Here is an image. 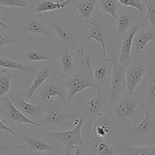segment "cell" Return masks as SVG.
Listing matches in <instances>:
<instances>
[{
    "instance_id": "cell-1",
    "label": "cell",
    "mask_w": 155,
    "mask_h": 155,
    "mask_svg": "<svg viewBox=\"0 0 155 155\" xmlns=\"http://www.w3.org/2000/svg\"><path fill=\"white\" fill-rule=\"evenodd\" d=\"M85 122V117H81L76 127L68 131H48L44 130L47 136L55 139L57 142L63 144L65 146L66 155H70L72 148L74 146L84 147L85 142L81 136V130Z\"/></svg>"
},
{
    "instance_id": "cell-2",
    "label": "cell",
    "mask_w": 155,
    "mask_h": 155,
    "mask_svg": "<svg viewBox=\"0 0 155 155\" xmlns=\"http://www.w3.org/2000/svg\"><path fill=\"white\" fill-rule=\"evenodd\" d=\"M148 63L143 58H135L127 67L126 71V88L130 95L135 90L146 74Z\"/></svg>"
},
{
    "instance_id": "cell-3",
    "label": "cell",
    "mask_w": 155,
    "mask_h": 155,
    "mask_svg": "<svg viewBox=\"0 0 155 155\" xmlns=\"http://www.w3.org/2000/svg\"><path fill=\"white\" fill-rule=\"evenodd\" d=\"M2 104L0 108V115L2 116L5 119L18 124H31L36 126L44 130H47V128L44 126L41 125L39 123L33 121L30 119L27 116L24 115V113L21 111L19 109L17 108L15 104L12 103L9 97L7 95H5L1 100Z\"/></svg>"
},
{
    "instance_id": "cell-4",
    "label": "cell",
    "mask_w": 155,
    "mask_h": 155,
    "mask_svg": "<svg viewBox=\"0 0 155 155\" xmlns=\"http://www.w3.org/2000/svg\"><path fill=\"white\" fill-rule=\"evenodd\" d=\"M138 106V98L133 95L120 97L110 109L112 116L117 120L125 122L134 115Z\"/></svg>"
},
{
    "instance_id": "cell-5",
    "label": "cell",
    "mask_w": 155,
    "mask_h": 155,
    "mask_svg": "<svg viewBox=\"0 0 155 155\" xmlns=\"http://www.w3.org/2000/svg\"><path fill=\"white\" fill-rule=\"evenodd\" d=\"M126 71L127 65L121 64L118 62H113L110 86V109L117 100L122 96L124 88L126 87Z\"/></svg>"
},
{
    "instance_id": "cell-6",
    "label": "cell",
    "mask_w": 155,
    "mask_h": 155,
    "mask_svg": "<svg viewBox=\"0 0 155 155\" xmlns=\"http://www.w3.org/2000/svg\"><path fill=\"white\" fill-rule=\"evenodd\" d=\"M68 87V101H71L73 97L78 92L91 87H97L96 84L87 71H79L71 76L66 81Z\"/></svg>"
},
{
    "instance_id": "cell-7",
    "label": "cell",
    "mask_w": 155,
    "mask_h": 155,
    "mask_svg": "<svg viewBox=\"0 0 155 155\" xmlns=\"http://www.w3.org/2000/svg\"><path fill=\"white\" fill-rule=\"evenodd\" d=\"M102 100V90L101 88L99 87L96 89V94L94 96L91 97L86 104L84 124L87 131L90 132L92 130L96 120L102 115L101 113Z\"/></svg>"
},
{
    "instance_id": "cell-8",
    "label": "cell",
    "mask_w": 155,
    "mask_h": 155,
    "mask_svg": "<svg viewBox=\"0 0 155 155\" xmlns=\"http://www.w3.org/2000/svg\"><path fill=\"white\" fill-rule=\"evenodd\" d=\"M151 41H155V28L150 26L143 27L136 33L133 39L132 54L133 58H138Z\"/></svg>"
},
{
    "instance_id": "cell-9",
    "label": "cell",
    "mask_w": 155,
    "mask_h": 155,
    "mask_svg": "<svg viewBox=\"0 0 155 155\" xmlns=\"http://www.w3.org/2000/svg\"><path fill=\"white\" fill-rule=\"evenodd\" d=\"M143 19L145 18H142V19L141 18L138 19L134 25L128 30V32L124 36V40H123L122 45H121L119 60L117 61L119 64L127 65V63L130 60V58L132 54L133 39H134L135 35L136 34V33L142 27L144 21Z\"/></svg>"
},
{
    "instance_id": "cell-10",
    "label": "cell",
    "mask_w": 155,
    "mask_h": 155,
    "mask_svg": "<svg viewBox=\"0 0 155 155\" xmlns=\"http://www.w3.org/2000/svg\"><path fill=\"white\" fill-rule=\"evenodd\" d=\"M142 106L145 112L144 119L127 132V134L132 137H144L155 132V124L150 115L149 110L145 104L144 98H142Z\"/></svg>"
},
{
    "instance_id": "cell-11",
    "label": "cell",
    "mask_w": 155,
    "mask_h": 155,
    "mask_svg": "<svg viewBox=\"0 0 155 155\" xmlns=\"http://www.w3.org/2000/svg\"><path fill=\"white\" fill-rule=\"evenodd\" d=\"M12 101L15 104V107L19 109L22 113L31 116L32 117H39L42 115V107L44 103L43 101H42L38 104H32L27 102L21 92H18L14 95L13 100Z\"/></svg>"
},
{
    "instance_id": "cell-12",
    "label": "cell",
    "mask_w": 155,
    "mask_h": 155,
    "mask_svg": "<svg viewBox=\"0 0 155 155\" xmlns=\"http://www.w3.org/2000/svg\"><path fill=\"white\" fill-rule=\"evenodd\" d=\"M112 117L113 116H110V114L101 115L96 120L92 129L97 137L105 139L111 134L114 130Z\"/></svg>"
},
{
    "instance_id": "cell-13",
    "label": "cell",
    "mask_w": 155,
    "mask_h": 155,
    "mask_svg": "<svg viewBox=\"0 0 155 155\" xmlns=\"http://www.w3.org/2000/svg\"><path fill=\"white\" fill-rule=\"evenodd\" d=\"M26 33H35V34L43 36L48 39H53L54 37V33L48 28V27L44 24V22L34 17L29 18L27 26H26L25 29L23 30L21 34Z\"/></svg>"
},
{
    "instance_id": "cell-14",
    "label": "cell",
    "mask_w": 155,
    "mask_h": 155,
    "mask_svg": "<svg viewBox=\"0 0 155 155\" xmlns=\"http://www.w3.org/2000/svg\"><path fill=\"white\" fill-rule=\"evenodd\" d=\"M114 148L119 155H155V146H133L120 142L114 145Z\"/></svg>"
},
{
    "instance_id": "cell-15",
    "label": "cell",
    "mask_w": 155,
    "mask_h": 155,
    "mask_svg": "<svg viewBox=\"0 0 155 155\" xmlns=\"http://www.w3.org/2000/svg\"><path fill=\"white\" fill-rule=\"evenodd\" d=\"M98 19H93L91 21L92 29L89 32L87 37V42H89L91 39H95L97 42L101 45L102 48V56L104 61H109L107 58V53H106V44L105 38H104V33L100 26L99 23L97 21Z\"/></svg>"
},
{
    "instance_id": "cell-16",
    "label": "cell",
    "mask_w": 155,
    "mask_h": 155,
    "mask_svg": "<svg viewBox=\"0 0 155 155\" xmlns=\"http://www.w3.org/2000/svg\"><path fill=\"white\" fill-rule=\"evenodd\" d=\"M67 120V114L60 109H52L46 112L43 117L38 120L36 122L41 125H59L63 124ZM45 127V126H44Z\"/></svg>"
},
{
    "instance_id": "cell-17",
    "label": "cell",
    "mask_w": 155,
    "mask_h": 155,
    "mask_svg": "<svg viewBox=\"0 0 155 155\" xmlns=\"http://www.w3.org/2000/svg\"><path fill=\"white\" fill-rule=\"evenodd\" d=\"M50 75H51V71H50V68L48 67H45L39 71L36 77L33 78L32 85L30 86L28 91H27V95H26V100L27 101L31 98L33 94L37 91V89L41 86L44 84V83L48 80Z\"/></svg>"
},
{
    "instance_id": "cell-18",
    "label": "cell",
    "mask_w": 155,
    "mask_h": 155,
    "mask_svg": "<svg viewBox=\"0 0 155 155\" xmlns=\"http://www.w3.org/2000/svg\"><path fill=\"white\" fill-rule=\"evenodd\" d=\"M98 1L99 0H77L76 8L79 15L85 21L90 19Z\"/></svg>"
},
{
    "instance_id": "cell-19",
    "label": "cell",
    "mask_w": 155,
    "mask_h": 155,
    "mask_svg": "<svg viewBox=\"0 0 155 155\" xmlns=\"http://www.w3.org/2000/svg\"><path fill=\"white\" fill-rule=\"evenodd\" d=\"M42 96L43 98L42 101H49L52 97H58L61 99L65 98V92L61 86L56 83H48L43 87L42 91Z\"/></svg>"
},
{
    "instance_id": "cell-20",
    "label": "cell",
    "mask_w": 155,
    "mask_h": 155,
    "mask_svg": "<svg viewBox=\"0 0 155 155\" xmlns=\"http://www.w3.org/2000/svg\"><path fill=\"white\" fill-rule=\"evenodd\" d=\"M23 142H25V145L30 148V151H54V148L51 145L45 143L42 141L32 137H27L25 136H21Z\"/></svg>"
},
{
    "instance_id": "cell-21",
    "label": "cell",
    "mask_w": 155,
    "mask_h": 155,
    "mask_svg": "<svg viewBox=\"0 0 155 155\" xmlns=\"http://www.w3.org/2000/svg\"><path fill=\"white\" fill-rule=\"evenodd\" d=\"M64 8H66L64 3L61 4L56 2H53L52 0H44V1L38 2L32 9H33V12L36 13L40 14L43 12L58 10V9Z\"/></svg>"
},
{
    "instance_id": "cell-22",
    "label": "cell",
    "mask_w": 155,
    "mask_h": 155,
    "mask_svg": "<svg viewBox=\"0 0 155 155\" xmlns=\"http://www.w3.org/2000/svg\"><path fill=\"white\" fill-rule=\"evenodd\" d=\"M98 5L101 11L108 14L114 19L117 18V10L121 6V4L117 0H99Z\"/></svg>"
},
{
    "instance_id": "cell-23",
    "label": "cell",
    "mask_w": 155,
    "mask_h": 155,
    "mask_svg": "<svg viewBox=\"0 0 155 155\" xmlns=\"http://www.w3.org/2000/svg\"><path fill=\"white\" fill-rule=\"evenodd\" d=\"M92 149L97 155H119L114 147L103 140H97L94 142Z\"/></svg>"
},
{
    "instance_id": "cell-24",
    "label": "cell",
    "mask_w": 155,
    "mask_h": 155,
    "mask_svg": "<svg viewBox=\"0 0 155 155\" xmlns=\"http://www.w3.org/2000/svg\"><path fill=\"white\" fill-rule=\"evenodd\" d=\"M0 67L2 68H7V69L18 70V71L25 73L33 71L31 67L28 65L21 63L18 61H12L10 59L2 58H0Z\"/></svg>"
},
{
    "instance_id": "cell-25",
    "label": "cell",
    "mask_w": 155,
    "mask_h": 155,
    "mask_svg": "<svg viewBox=\"0 0 155 155\" xmlns=\"http://www.w3.org/2000/svg\"><path fill=\"white\" fill-rule=\"evenodd\" d=\"M132 15L129 13L123 14L116 19V25L117 31L122 36H124L128 32L131 23Z\"/></svg>"
},
{
    "instance_id": "cell-26",
    "label": "cell",
    "mask_w": 155,
    "mask_h": 155,
    "mask_svg": "<svg viewBox=\"0 0 155 155\" xmlns=\"http://www.w3.org/2000/svg\"><path fill=\"white\" fill-rule=\"evenodd\" d=\"M147 107L150 109L155 107V72L153 68L151 69V76L147 89Z\"/></svg>"
},
{
    "instance_id": "cell-27",
    "label": "cell",
    "mask_w": 155,
    "mask_h": 155,
    "mask_svg": "<svg viewBox=\"0 0 155 155\" xmlns=\"http://www.w3.org/2000/svg\"><path fill=\"white\" fill-rule=\"evenodd\" d=\"M12 77L13 75L5 70L2 71V74H0V100L10 92Z\"/></svg>"
},
{
    "instance_id": "cell-28",
    "label": "cell",
    "mask_w": 155,
    "mask_h": 155,
    "mask_svg": "<svg viewBox=\"0 0 155 155\" xmlns=\"http://www.w3.org/2000/svg\"><path fill=\"white\" fill-rule=\"evenodd\" d=\"M51 25L52 26L53 28L54 29L56 33H57L59 39H60L61 42H71V43H72L74 45H76L77 41H76L75 38H74V36H72V34H71V33L70 32V30H68V29L62 27V26L54 24V23H51Z\"/></svg>"
},
{
    "instance_id": "cell-29",
    "label": "cell",
    "mask_w": 155,
    "mask_h": 155,
    "mask_svg": "<svg viewBox=\"0 0 155 155\" xmlns=\"http://www.w3.org/2000/svg\"><path fill=\"white\" fill-rule=\"evenodd\" d=\"M145 5L144 18L149 25L155 28V0H144Z\"/></svg>"
},
{
    "instance_id": "cell-30",
    "label": "cell",
    "mask_w": 155,
    "mask_h": 155,
    "mask_svg": "<svg viewBox=\"0 0 155 155\" xmlns=\"http://www.w3.org/2000/svg\"><path fill=\"white\" fill-rule=\"evenodd\" d=\"M61 66L62 71L65 74H70L74 68V61H73L72 54L68 45H67L63 54L61 56Z\"/></svg>"
},
{
    "instance_id": "cell-31",
    "label": "cell",
    "mask_w": 155,
    "mask_h": 155,
    "mask_svg": "<svg viewBox=\"0 0 155 155\" xmlns=\"http://www.w3.org/2000/svg\"><path fill=\"white\" fill-rule=\"evenodd\" d=\"M0 6L5 8H31L30 0H0Z\"/></svg>"
},
{
    "instance_id": "cell-32",
    "label": "cell",
    "mask_w": 155,
    "mask_h": 155,
    "mask_svg": "<svg viewBox=\"0 0 155 155\" xmlns=\"http://www.w3.org/2000/svg\"><path fill=\"white\" fill-rule=\"evenodd\" d=\"M117 1L120 3L121 5L136 8L141 14V16L144 18L146 7L142 0H117Z\"/></svg>"
},
{
    "instance_id": "cell-33",
    "label": "cell",
    "mask_w": 155,
    "mask_h": 155,
    "mask_svg": "<svg viewBox=\"0 0 155 155\" xmlns=\"http://www.w3.org/2000/svg\"><path fill=\"white\" fill-rule=\"evenodd\" d=\"M26 56L30 61H47L50 63H54V59L51 56L43 52L36 51H27Z\"/></svg>"
},
{
    "instance_id": "cell-34",
    "label": "cell",
    "mask_w": 155,
    "mask_h": 155,
    "mask_svg": "<svg viewBox=\"0 0 155 155\" xmlns=\"http://www.w3.org/2000/svg\"><path fill=\"white\" fill-rule=\"evenodd\" d=\"M107 68H108V64L107 63L101 64L95 68L93 75L94 78H95V81L98 84H99L104 80L106 75H107V70H108Z\"/></svg>"
},
{
    "instance_id": "cell-35",
    "label": "cell",
    "mask_w": 155,
    "mask_h": 155,
    "mask_svg": "<svg viewBox=\"0 0 155 155\" xmlns=\"http://www.w3.org/2000/svg\"><path fill=\"white\" fill-rule=\"evenodd\" d=\"M16 40V36L14 35L0 33V49L11 45Z\"/></svg>"
},
{
    "instance_id": "cell-36",
    "label": "cell",
    "mask_w": 155,
    "mask_h": 155,
    "mask_svg": "<svg viewBox=\"0 0 155 155\" xmlns=\"http://www.w3.org/2000/svg\"><path fill=\"white\" fill-rule=\"evenodd\" d=\"M26 145L18 146V145H13V144H0V155H3L6 152H12V151H17L18 149H24Z\"/></svg>"
},
{
    "instance_id": "cell-37",
    "label": "cell",
    "mask_w": 155,
    "mask_h": 155,
    "mask_svg": "<svg viewBox=\"0 0 155 155\" xmlns=\"http://www.w3.org/2000/svg\"><path fill=\"white\" fill-rule=\"evenodd\" d=\"M0 108H1V105H0ZM0 130H3V131H6L8 132V133H11V134L13 135L14 136H15L18 140L21 141V142H23V139H21V135L18 134V133H17L15 131H14L12 128H10V127H8L7 125H5V124L2 122L1 118H0Z\"/></svg>"
},
{
    "instance_id": "cell-38",
    "label": "cell",
    "mask_w": 155,
    "mask_h": 155,
    "mask_svg": "<svg viewBox=\"0 0 155 155\" xmlns=\"http://www.w3.org/2000/svg\"><path fill=\"white\" fill-rule=\"evenodd\" d=\"M15 12V11L10 10V9L6 8L5 7H2V6H0V15H1V14L5 13V12ZM0 27H3V28L8 29V30H13V28H12V27H11V26H9V25H8V24H5L4 22H2V21H1V19H0Z\"/></svg>"
},
{
    "instance_id": "cell-39",
    "label": "cell",
    "mask_w": 155,
    "mask_h": 155,
    "mask_svg": "<svg viewBox=\"0 0 155 155\" xmlns=\"http://www.w3.org/2000/svg\"><path fill=\"white\" fill-rule=\"evenodd\" d=\"M74 155H85L83 154V151L81 150V148L80 147H78V145H76V146L74 147Z\"/></svg>"
},
{
    "instance_id": "cell-40",
    "label": "cell",
    "mask_w": 155,
    "mask_h": 155,
    "mask_svg": "<svg viewBox=\"0 0 155 155\" xmlns=\"http://www.w3.org/2000/svg\"><path fill=\"white\" fill-rule=\"evenodd\" d=\"M65 1H66V0H55L56 2L61 3V4H62V3H64Z\"/></svg>"
},
{
    "instance_id": "cell-41",
    "label": "cell",
    "mask_w": 155,
    "mask_h": 155,
    "mask_svg": "<svg viewBox=\"0 0 155 155\" xmlns=\"http://www.w3.org/2000/svg\"><path fill=\"white\" fill-rule=\"evenodd\" d=\"M39 155H45V154H39Z\"/></svg>"
}]
</instances>
